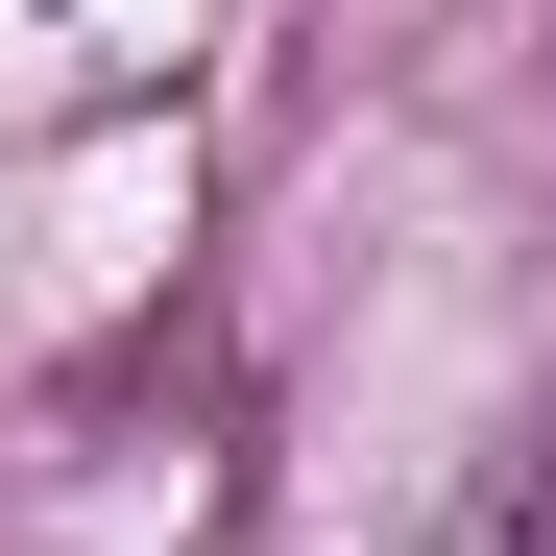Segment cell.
<instances>
[{"mask_svg":"<svg viewBox=\"0 0 556 556\" xmlns=\"http://www.w3.org/2000/svg\"><path fill=\"white\" fill-rule=\"evenodd\" d=\"M435 556H532V459H484V484H459V532Z\"/></svg>","mask_w":556,"mask_h":556,"instance_id":"obj_1","label":"cell"}]
</instances>
